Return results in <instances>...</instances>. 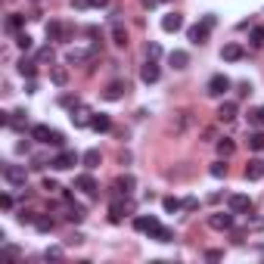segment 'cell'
Listing matches in <instances>:
<instances>
[{"instance_id": "6da1fadb", "label": "cell", "mask_w": 264, "mask_h": 264, "mask_svg": "<svg viewBox=\"0 0 264 264\" xmlns=\"http://www.w3.org/2000/svg\"><path fill=\"white\" fill-rule=\"evenodd\" d=\"M227 205H230L233 215H249V211H252V199H249V196H243V193H233L227 199Z\"/></svg>"}, {"instance_id": "7a4b0ae2", "label": "cell", "mask_w": 264, "mask_h": 264, "mask_svg": "<svg viewBox=\"0 0 264 264\" xmlns=\"http://www.w3.org/2000/svg\"><path fill=\"white\" fill-rule=\"evenodd\" d=\"M205 90H208V97H224V93L230 90V78L227 75H211Z\"/></svg>"}, {"instance_id": "3957f363", "label": "cell", "mask_w": 264, "mask_h": 264, "mask_svg": "<svg viewBox=\"0 0 264 264\" xmlns=\"http://www.w3.org/2000/svg\"><path fill=\"white\" fill-rule=\"evenodd\" d=\"M50 165H53L56 171H69V168H75V165H78V156H75L72 149H62V152H59V156H56L53 162H50Z\"/></svg>"}, {"instance_id": "277c9868", "label": "cell", "mask_w": 264, "mask_h": 264, "mask_svg": "<svg viewBox=\"0 0 264 264\" xmlns=\"http://www.w3.org/2000/svg\"><path fill=\"white\" fill-rule=\"evenodd\" d=\"M3 181L10 186H25V168L22 165H6L3 168Z\"/></svg>"}, {"instance_id": "5b68a950", "label": "cell", "mask_w": 264, "mask_h": 264, "mask_svg": "<svg viewBox=\"0 0 264 264\" xmlns=\"http://www.w3.org/2000/svg\"><path fill=\"white\" fill-rule=\"evenodd\" d=\"M140 78H143V84H156V81L162 78V69H159V62H156V59H146V62H143Z\"/></svg>"}, {"instance_id": "8992f818", "label": "cell", "mask_w": 264, "mask_h": 264, "mask_svg": "<svg viewBox=\"0 0 264 264\" xmlns=\"http://www.w3.org/2000/svg\"><path fill=\"white\" fill-rule=\"evenodd\" d=\"M208 227L211 230H230L233 227V211H215V215H208Z\"/></svg>"}, {"instance_id": "52a82bcc", "label": "cell", "mask_w": 264, "mask_h": 264, "mask_svg": "<svg viewBox=\"0 0 264 264\" xmlns=\"http://www.w3.org/2000/svg\"><path fill=\"white\" fill-rule=\"evenodd\" d=\"M208 25L202 22V25H190V28H186V38H190V44H205L208 41Z\"/></svg>"}, {"instance_id": "ba28073f", "label": "cell", "mask_w": 264, "mask_h": 264, "mask_svg": "<svg viewBox=\"0 0 264 264\" xmlns=\"http://www.w3.org/2000/svg\"><path fill=\"white\" fill-rule=\"evenodd\" d=\"M90 118H93L90 109H84V106L75 103V109H72V124L75 127H90Z\"/></svg>"}, {"instance_id": "9c48e42d", "label": "cell", "mask_w": 264, "mask_h": 264, "mask_svg": "<svg viewBox=\"0 0 264 264\" xmlns=\"http://www.w3.org/2000/svg\"><path fill=\"white\" fill-rule=\"evenodd\" d=\"M181 28H183V16H177V13H168V16H162V31L174 35V31H181Z\"/></svg>"}, {"instance_id": "30bf717a", "label": "cell", "mask_w": 264, "mask_h": 264, "mask_svg": "<svg viewBox=\"0 0 264 264\" xmlns=\"http://www.w3.org/2000/svg\"><path fill=\"white\" fill-rule=\"evenodd\" d=\"M134 227H137L140 233H152V230L159 227V218H152V215H137V218H134Z\"/></svg>"}, {"instance_id": "8fae6325", "label": "cell", "mask_w": 264, "mask_h": 264, "mask_svg": "<svg viewBox=\"0 0 264 264\" xmlns=\"http://www.w3.org/2000/svg\"><path fill=\"white\" fill-rule=\"evenodd\" d=\"M75 186H78V190H84L87 196H97V190H100L97 181H93L90 174H78V177H75Z\"/></svg>"}, {"instance_id": "7c38bea8", "label": "cell", "mask_w": 264, "mask_h": 264, "mask_svg": "<svg viewBox=\"0 0 264 264\" xmlns=\"http://www.w3.org/2000/svg\"><path fill=\"white\" fill-rule=\"evenodd\" d=\"M261 177H264V162L252 159L249 165H245V181H261Z\"/></svg>"}, {"instance_id": "4fadbf2b", "label": "cell", "mask_w": 264, "mask_h": 264, "mask_svg": "<svg viewBox=\"0 0 264 264\" xmlns=\"http://www.w3.org/2000/svg\"><path fill=\"white\" fill-rule=\"evenodd\" d=\"M22 25H25V16L22 13H10V16H6V22H3V28L10 31V35H19Z\"/></svg>"}, {"instance_id": "5bb4252c", "label": "cell", "mask_w": 264, "mask_h": 264, "mask_svg": "<svg viewBox=\"0 0 264 264\" xmlns=\"http://www.w3.org/2000/svg\"><path fill=\"white\" fill-rule=\"evenodd\" d=\"M221 59H224V62H240V59H243V47L240 44H224Z\"/></svg>"}, {"instance_id": "9a60e30c", "label": "cell", "mask_w": 264, "mask_h": 264, "mask_svg": "<svg viewBox=\"0 0 264 264\" xmlns=\"http://www.w3.org/2000/svg\"><path fill=\"white\" fill-rule=\"evenodd\" d=\"M124 90H127V87H124L122 81H112V84H109V87L103 90V100H109V103H115V100H122V97H124Z\"/></svg>"}, {"instance_id": "2e32d148", "label": "cell", "mask_w": 264, "mask_h": 264, "mask_svg": "<svg viewBox=\"0 0 264 264\" xmlns=\"http://www.w3.org/2000/svg\"><path fill=\"white\" fill-rule=\"evenodd\" d=\"M168 62H171L174 69H186V65H190V53H186V50H171V53H168Z\"/></svg>"}, {"instance_id": "e0dca14e", "label": "cell", "mask_w": 264, "mask_h": 264, "mask_svg": "<svg viewBox=\"0 0 264 264\" xmlns=\"http://www.w3.org/2000/svg\"><path fill=\"white\" fill-rule=\"evenodd\" d=\"M31 140H38V143H50V140H53V127H47V124H35V127H31Z\"/></svg>"}, {"instance_id": "ac0fdd59", "label": "cell", "mask_w": 264, "mask_h": 264, "mask_svg": "<svg viewBox=\"0 0 264 264\" xmlns=\"http://www.w3.org/2000/svg\"><path fill=\"white\" fill-rule=\"evenodd\" d=\"M100 162H103V156H100V149H87L81 156V165L87 168V171H93V168H100Z\"/></svg>"}, {"instance_id": "d6986e66", "label": "cell", "mask_w": 264, "mask_h": 264, "mask_svg": "<svg viewBox=\"0 0 264 264\" xmlns=\"http://www.w3.org/2000/svg\"><path fill=\"white\" fill-rule=\"evenodd\" d=\"M90 127H93V131H100V134H103V131H109V127H112V118H109V115H103V112H93V118H90Z\"/></svg>"}, {"instance_id": "ffe728a7", "label": "cell", "mask_w": 264, "mask_h": 264, "mask_svg": "<svg viewBox=\"0 0 264 264\" xmlns=\"http://www.w3.org/2000/svg\"><path fill=\"white\" fill-rule=\"evenodd\" d=\"M218 118H221V122H233V118H236V103H233V100H227V103L218 106Z\"/></svg>"}, {"instance_id": "44dd1931", "label": "cell", "mask_w": 264, "mask_h": 264, "mask_svg": "<svg viewBox=\"0 0 264 264\" xmlns=\"http://www.w3.org/2000/svg\"><path fill=\"white\" fill-rule=\"evenodd\" d=\"M112 44L115 47H127V31L122 22H112Z\"/></svg>"}, {"instance_id": "7402d4cb", "label": "cell", "mask_w": 264, "mask_h": 264, "mask_svg": "<svg viewBox=\"0 0 264 264\" xmlns=\"http://www.w3.org/2000/svg\"><path fill=\"white\" fill-rule=\"evenodd\" d=\"M50 81H53L56 87H65V84H69V69H65V65H56V69L50 72Z\"/></svg>"}, {"instance_id": "603a6c76", "label": "cell", "mask_w": 264, "mask_h": 264, "mask_svg": "<svg viewBox=\"0 0 264 264\" xmlns=\"http://www.w3.org/2000/svg\"><path fill=\"white\" fill-rule=\"evenodd\" d=\"M90 56H93V50H90V53H84V50H69V53H65V62H69V65H78V62H87Z\"/></svg>"}, {"instance_id": "cb8c5ba5", "label": "cell", "mask_w": 264, "mask_h": 264, "mask_svg": "<svg viewBox=\"0 0 264 264\" xmlns=\"http://www.w3.org/2000/svg\"><path fill=\"white\" fill-rule=\"evenodd\" d=\"M35 72H38V62L35 59H19V75H25V78H35Z\"/></svg>"}, {"instance_id": "d4e9b609", "label": "cell", "mask_w": 264, "mask_h": 264, "mask_svg": "<svg viewBox=\"0 0 264 264\" xmlns=\"http://www.w3.org/2000/svg\"><path fill=\"white\" fill-rule=\"evenodd\" d=\"M149 236H152L156 243H171V240H174V230H168V227H162V224H159Z\"/></svg>"}, {"instance_id": "484cf974", "label": "cell", "mask_w": 264, "mask_h": 264, "mask_svg": "<svg viewBox=\"0 0 264 264\" xmlns=\"http://www.w3.org/2000/svg\"><path fill=\"white\" fill-rule=\"evenodd\" d=\"M218 152H221V156H233V152H236V143L233 140H230V137H224V140H218Z\"/></svg>"}, {"instance_id": "4316f807", "label": "cell", "mask_w": 264, "mask_h": 264, "mask_svg": "<svg viewBox=\"0 0 264 264\" xmlns=\"http://www.w3.org/2000/svg\"><path fill=\"white\" fill-rule=\"evenodd\" d=\"M162 208H165V211H181L183 202L177 199V196H165V199H162Z\"/></svg>"}, {"instance_id": "83f0119b", "label": "cell", "mask_w": 264, "mask_h": 264, "mask_svg": "<svg viewBox=\"0 0 264 264\" xmlns=\"http://www.w3.org/2000/svg\"><path fill=\"white\" fill-rule=\"evenodd\" d=\"M249 149H255V152H261V149H264V131L249 134Z\"/></svg>"}, {"instance_id": "f1b7e54d", "label": "cell", "mask_w": 264, "mask_h": 264, "mask_svg": "<svg viewBox=\"0 0 264 264\" xmlns=\"http://www.w3.org/2000/svg\"><path fill=\"white\" fill-rule=\"evenodd\" d=\"M208 174H211V177H218V181H221V177H227V165H224V159H218V162H211V168H208Z\"/></svg>"}, {"instance_id": "f546056e", "label": "cell", "mask_w": 264, "mask_h": 264, "mask_svg": "<svg viewBox=\"0 0 264 264\" xmlns=\"http://www.w3.org/2000/svg\"><path fill=\"white\" fill-rule=\"evenodd\" d=\"M16 44H19V50H25V53H28V50L35 47V41H31V35H25V31H19V35H16Z\"/></svg>"}, {"instance_id": "4dcf8cb0", "label": "cell", "mask_w": 264, "mask_h": 264, "mask_svg": "<svg viewBox=\"0 0 264 264\" xmlns=\"http://www.w3.org/2000/svg\"><path fill=\"white\" fill-rule=\"evenodd\" d=\"M47 38L59 41V38H62V25H59V22H47Z\"/></svg>"}, {"instance_id": "1f68e13d", "label": "cell", "mask_w": 264, "mask_h": 264, "mask_svg": "<svg viewBox=\"0 0 264 264\" xmlns=\"http://www.w3.org/2000/svg\"><path fill=\"white\" fill-rule=\"evenodd\" d=\"M134 186H137V181H134V177H131V174H124V177H122V181H118V190H122L124 196H127V193H131V190H134Z\"/></svg>"}, {"instance_id": "d6a6232c", "label": "cell", "mask_w": 264, "mask_h": 264, "mask_svg": "<svg viewBox=\"0 0 264 264\" xmlns=\"http://www.w3.org/2000/svg\"><path fill=\"white\" fill-rule=\"evenodd\" d=\"M65 218H69L72 224H81V221H84V208H81V205H72V208H69V215H65Z\"/></svg>"}, {"instance_id": "836d02e7", "label": "cell", "mask_w": 264, "mask_h": 264, "mask_svg": "<svg viewBox=\"0 0 264 264\" xmlns=\"http://www.w3.org/2000/svg\"><path fill=\"white\" fill-rule=\"evenodd\" d=\"M249 124L264 127V106H261V109H255V112H249Z\"/></svg>"}, {"instance_id": "e575fe53", "label": "cell", "mask_w": 264, "mask_h": 264, "mask_svg": "<svg viewBox=\"0 0 264 264\" xmlns=\"http://www.w3.org/2000/svg\"><path fill=\"white\" fill-rule=\"evenodd\" d=\"M35 227L41 230V233H50V230H53V218H44V215H41V218L35 221Z\"/></svg>"}, {"instance_id": "d590c367", "label": "cell", "mask_w": 264, "mask_h": 264, "mask_svg": "<svg viewBox=\"0 0 264 264\" xmlns=\"http://www.w3.org/2000/svg\"><path fill=\"white\" fill-rule=\"evenodd\" d=\"M44 258H47V261H59V258H62V249H59V245H53V249L44 252Z\"/></svg>"}, {"instance_id": "8d00e7d4", "label": "cell", "mask_w": 264, "mask_h": 264, "mask_svg": "<svg viewBox=\"0 0 264 264\" xmlns=\"http://www.w3.org/2000/svg\"><path fill=\"white\" fill-rule=\"evenodd\" d=\"M252 44L255 47H264V28H252Z\"/></svg>"}, {"instance_id": "74e56055", "label": "cell", "mask_w": 264, "mask_h": 264, "mask_svg": "<svg viewBox=\"0 0 264 264\" xmlns=\"http://www.w3.org/2000/svg\"><path fill=\"white\" fill-rule=\"evenodd\" d=\"M159 56H162V47L159 44H149L146 47V59H159Z\"/></svg>"}, {"instance_id": "f35d334b", "label": "cell", "mask_w": 264, "mask_h": 264, "mask_svg": "<svg viewBox=\"0 0 264 264\" xmlns=\"http://www.w3.org/2000/svg\"><path fill=\"white\" fill-rule=\"evenodd\" d=\"M44 190H47V193H56V190H62V186H59L53 177H44Z\"/></svg>"}, {"instance_id": "ab89813d", "label": "cell", "mask_w": 264, "mask_h": 264, "mask_svg": "<svg viewBox=\"0 0 264 264\" xmlns=\"http://www.w3.org/2000/svg\"><path fill=\"white\" fill-rule=\"evenodd\" d=\"M0 208H3V211H10V208H13V196H10V193L0 196Z\"/></svg>"}, {"instance_id": "60d3db41", "label": "cell", "mask_w": 264, "mask_h": 264, "mask_svg": "<svg viewBox=\"0 0 264 264\" xmlns=\"http://www.w3.org/2000/svg\"><path fill=\"white\" fill-rule=\"evenodd\" d=\"M183 208L186 211H196V208H199V199H193V196H190V199H183Z\"/></svg>"}, {"instance_id": "b9f144b4", "label": "cell", "mask_w": 264, "mask_h": 264, "mask_svg": "<svg viewBox=\"0 0 264 264\" xmlns=\"http://www.w3.org/2000/svg\"><path fill=\"white\" fill-rule=\"evenodd\" d=\"M205 258H208V261H218V258H221V252H218V249H208V252H205Z\"/></svg>"}, {"instance_id": "7bdbcfd3", "label": "cell", "mask_w": 264, "mask_h": 264, "mask_svg": "<svg viewBox=\"0 0 264 264\" xmlns=\"http://www.w3.org/2000/svg\"><path fill=\"white\" fill-rule=\"evenodd\" d=\"M249 93H252V87H249V81H245V84H240V97H249Z\"/></svg>"}, {"instance_id": "ee69618b", "label": "cell", "mask_w": 264, "mask_h": 264, "mask_svg": "<svg viewBox=\"0 0 264 264\" xmlns=\"http://www.w3.org/2000/svg\"><path fill=\"white\" fill-rule=\"evenodd\" d=\"M50 143H53V146H62V134L53 131V140H50Z\"/></svg>"}, {"instance_id": "f6af8a7d", "label": "cell", "mask_w": 264, "mask_h": 264, "mask_svg": "<svg viewBox=\"0 0 264 264\" xmlns=\"http://www.w3.org/2000/svg\"><path fill=\"white\" fill-rule=\"evenodd\" d=\"M202 22H205L208 28H215V25H218V19H215V16H211V13H208V16H205V19H202Z\"/></svg>"}, {"instance_id": "bcb514c9", "label": "cell", "mask_w": 264, "mask_h": 264, "mask_svg": "<svg viewBox=\"0 0 264 264\" xmlns=\"http://www.w3.org/2000/svg\"><path fill=\"white\" fill-rule=\"evenodd\" d=\"M38 59H53V50H50V47H47V50H41Z\"/></svg>"}, {"instance_id": "7dc6e473", "label": "cell", "mask_w": 264, "mask_h": 264, "mask_svg": "<svg viewBox=\"0 0 264 264\" xmlns=\"http://www.w3.org/2000/svg\"><path fill=\"white\" fill-rule=\"evenodd\" d=\"M140 3H143V6H146V10H152V6H156V3H159V0H140Z\"/></svg>"}, {"instance_id": "c3c4849f", "label": "cell", "mask_w": 264, "mask_h": 264, "mask_svg": "<svg viewBox=\"0 0 264 264\" xmlns=\"http://www.w3.org/2000/svg\"><path fill=\"white\" fill-rule=\"evenodd\" d=\"M87 3H90V6H106L109 0H87Z\"/></svg>"}, {"instance_id": "681fc988", "label": "cell", "mask_w": 264, "mask_h": 264, "mask_svg": "<svg viewBox=\"0 0 264 264\" xmlns=\"http://www.w3.org/2000/svg\"><path fill=\"white\" fill-rule=\"evenodd\" d=\"M162 3H168V0H162Z\"/></svg>"}]
</instances>
